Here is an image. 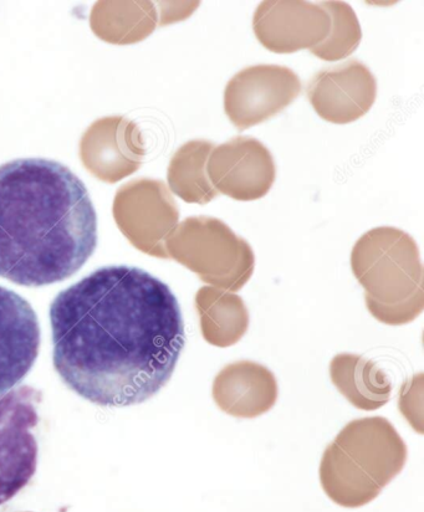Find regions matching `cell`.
Segmentation results:
<instances>
[{
	"label": "cell",
	"instance_id": "6da1fadb",
	"mask_svg": "<svg viewBox=\"0 0 424 512\" xmlns=\"http://www.w3.org/2000/svg\"><path fill=\"white\" fill-rule=\"evenodd\" d=\"M49 315L56 373L96 406L150 401L171 381L186 343L170 286L134 266L95 270L56 295Z\"/></svg>",
	"mask_w": 424,
	"mask_h": 512
},
{
	"label": "cell",
	"instance_id": "7a4b0ae2",
	"mask_svg": "<svg viewBox=\"0 0 424 512\" xmlns=\"http://www.w3.org/2000/svg\"><path fill=\"white\" fill-rule=\"evenodd\" d=\"M88 188L63 163L19 158L0 166V278L27 288L61 283L97 247Z\"/></svg>",
	"mask_w": 424,
	"mask_h": 512
},
{
	"label": "cell",
	"instance_id": "3957f363",
	"mask_svg": "<svg viewBox=\"0 0 424 512\" xmlns=\"http://www.w3.org/2000/svg\"><path fill=\"white\" fill-rule=\"evenodd\" d=\"M170 248L178 261L212 283L240 284L253 271L252 248L221 219L198 215L183 220Z\"/></svg>",
	"mask_w": 424,
	"mask_h": 512
},
{
	"label": "cell",
	"instance_id": "277c9868",
	"mask_svg": "<svg viewBox=\"0 0 424 512\" xmlns=\"http://www.w3.org/2000/svg\"><path fill=\"white\" fill-rule=\"evenodd\" d=\"M40 401L42 393L30 386L0 394V506L14 499L37 473L39 445L34 429Z\"/></svg>",
	"mask_w": 424,
	"mask_h": 512
},
{
	"label": "cell",
	"instance_id": "5b68a950",
	"mask_svg": "<svg viewBox=\"0 0 424 512\" xmlns=\"http://www.w3.org/2000/svg\"><path fill=\"white\" fill-rule=\"evenodd\" d=\"M301 92L295 71L278 65L249 66L224 91V111L239 131L262 124L288 107Z\"/></svg>",
	"mask_w": 424,
	"mask_h": 512
},
{
	"label": "cell",
	"instance_id": "8992f818",
	"mask_svg": "<svg viewBox=\"0 0 424 512\" xmlns=\"http://www.w3.org/2000/svg\"><path fill=\"white\" fill-rule=\"evenodd\" d=\"M207 174L218 193L250 202L267 196L277 177V167L262 142L240 136L213 148Z\"/></svg>",
	"mask_w": 424,
	"mask_h": 512
},
{
	"label": "cell",
	"instance_id": "52a82bcc",
	"mask_svg": "<svg viewBox=\"0 0 424 512\" xmlns=\"http://www.w3.org/2000/svg\"><path fill=\"white\" fill-rule=\"evenodd\" d=\"M253 29L260 44L273 53L314 49L329 37L331 19L321 4L270 0L259 5Z\"/></svg>",
	"mask_w": 424,
	"mask_h": 512
},
{
	"label": "cell",
	"instance_id": "ba28073f",
	"mask_svg": "<svg viewBox=\"0 0 424 512\" xmlns=\"http://www.w3.org/2000/svg\"><path fill=\"white\" fill-rule=\"evenodd\" d=\"M377 81L359 60L321 70L308 85L311 106L321 119L335 125L351 124L374 106Z\"/></svg>",
	"mask_w": 424,
	"mask_h": 512
},
{
	"label": "cell",
	"instance_id": "9c48e42d",
	"mask_svg": "<svg viewBox=\"0 0 424 512\" xmlns=\"http://www.w3.org/2000/svg\"><path fill=\"white\" fill-rule=\"evenodd\" d=\"M40 325L27 300L0 286V394L29 375L39 356Z\"/></svg>",
	"mask_w": 424,
	"mask_h": 512
},
{
	"label": "cell",
	"instance_id": "30bf717a",
	"mask_svg": "<svg viewBox=\"0 0 424 512\" xmlns=\"http://www.w3.org/2000/svg\"><path fill=\"white\" fill-rule=\"evenodd\" d=\"M214 145L206 140L189 141L172 157L168 182L183 201L204 206L218 197L207 174V162Z\"/></svg>",
	"mask_w": 424,
	"mask_h": 512
},
{
	"label": "cell",
	"instance_id": "8fae6325",
	"mask_svg": "<svg viewBox=\"0 0 424 512\" xmlns=\"http://www.w3.org/2000/svg\"><path fill=\"white\" fill-rule=\"evenodd\" d=\"M329 13L331 30L323 43L310 53L325 61H339L355 53L360 45L362 32L354 9L344 2L320 3Z\"/></svg>",
	"mask_w": 424,
	"mask_h": 512
}]
</instances>
